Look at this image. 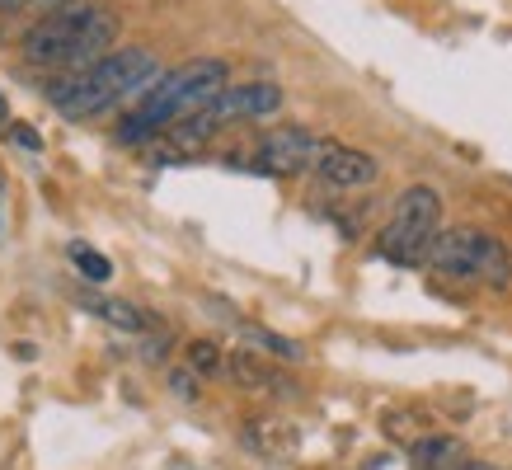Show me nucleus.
Listing matches in <instances>:
<instances>
[{
  "label": "nucleus",
  "mask_w": 512,
  "mask_h": 470,
  "mask_svg": "<svg viewBox=\"0 0 512 470\" xmlns=\"http://www.w3.org/2000/svg\"><path fill=\"white\" fill-rule=\"evenodd\" d=\"M160 76H165V71H160L151 47H113L104 62H94L90 71H76V76H57L43 94L62 109V118L85 123V118L109 113L113 104L141 99Z\"/></svg>",
  "instance_id": "obj_1"
},
{
  "label": "nucleus",
  "mask_w": 512,
  "mask_h": 470,
  "mask_svg": "<svg viewBox=\"0 0 512 470\" xmlns=\"http://www.w3.org/2000/svg\"><path fill=\"white\" fill-rule=\"evenodd\" d=\"M118 43V19L99 5H62L52 10L24 33V62L47 66V71H62V76H76V71H90L94 62H104Z\"/></svg>",
  "instance_id": "obj_2"
},
{
  "label": "nucleus",
  "mask_w": 512,
  "mask_h": 470,
  "mask_svg": "<svg viewBox=\"0 0 512 470\" xmlns=\"http://www.w3.org/2000/svg\"><path fill=\"white\" fill-rule=\"evenodd\" d=\"M437 235H442V193L433 184H409L376 235V254L395 268H423Z\"/></svg>",
  "instance_id": "obj_3"
},
{
  "label": "nucleus",
  "mask_w": 512,
  "mask_h": 470,
  "mask_svg": "<svg viewBox=\"0 0 512 470\" xmlns=\"http://www.w3.org/2000/svg\"><path fill=\"white\" fill-rule=\"evenodd\" d=\"M226 85H231V66L221 62V57H193V62H179L174 71H165L151 90L141 94L137 113L146 118V123H156L160 132H165L179 113L207 109Z\"/></svg>",
  "instance_id": "obj_4"
},
{
  "label": "nucleus",
  "mask_w": 512,
  "mask_h": 470,
  "mask_svg": "<svg viewBox=\"0 0 512 470\" xmlns=\"http://www.w3.org/2000/svg\"><path fill=\"white\" fill-rule=\"evenodd\" d=\"M428 268H437L442 278L456 282H480V287H494L503 292L512 282V250L489 231H475V226H456V231L437 235L433 254H428Z\"/></svg>",
  "instance_id": "obj_5"
},
{
  "label": "nucleus",
  "mask_w": 512,
  "mask_h": 470,
  "mask_svg": "<svg viewBox=\"0 0 512 470\" xmlns=\"http://www.w3.org/2000/svg\"><path fill=\"white\" fill-rule=\"evenodd\" d=\"M325 137H315L311 127H296V123H282V127H268L259 137V170L264 174H278V179H292V174H306L320 165L325 156Z\"/></svg>",
  "instance_id": "obj_6"
},
{
  "label": "nucleus",
  "mask_w": 512,
  "mask_h": 470,
  "mask_svg": "<svg viewBox=\"0 0 512 470\" xmlns=\"http://www.w3.org/2000/svg\"><path fill=\"white\" fill-rule=\"evenodd\" d=\"M221 127L226 123H249V118H273L282 109V90L273 80H245V85H226V90L207 104Z\"/></svg>",
  "instance_id": "obj_7"
},
{
  "label": "nucleus",
  "mask_w": 512,
  "mask_h": 470,
  "mask_svg": "<svg viewBox=\"0 0 512 470\" xmlns=\"http://www.w3.org/2000/svg\"><path fill=\"white\" fill-rule=\"evenodd\" d=\"M315 174L325 179L329 188H372L381 179V160L372 151H357V146H343V141H329Z\"/></svg>",
  "instance_id": "obj_8"
},
{
  "label": "nucleus",
  "mask_w": 512,
  "mask_h": 470,
  "mask_svg": "<svg viewBox=\"0 0 512 470\" xmlns=\"http://www.w3.org/2000/svg\"><path fill=\"white\" fill-rule=\"evenodd\" d=\"M240 442H245V452H254L259 461H292L296 456V428L287 419H278V414H254V419H245V428H240Z\"/></svg>",
  "instance_id": "obj_9"
},
{
  "label": "nucleus",
  "mask_w": 512,
  "mask_h": 470,
  "mask_svg": "<svg viewBox=\"0 0 512 470\" xmlns=\"http://www.w3.org/2000/svg\"><path fill=\"white\" fill-rule=\"evenodd\" d=\"M226 372H231V381H235V386H245V391L296 395L292 376H282L278 367H273V358L254 353V348H231V353H226Z\"/></svg>",
  "instance_id": "obj_10"
},
{
  "label": "nucleus",
  "mask_w": 512,
  "mask_h": 470,
  "mask_svg": "<svg viewBox=\"0 0 512 470\" xmlns=\"http://www.w3.org/2000/svg\"><path fill=\"white\" fill-rule=\"evenodd\" d=\"M470 452L461 438H451V433H428L409 447V466L414 470H466Z\"/></svg>",
  "instance_id": "obj_11"
},
{
  "label": "nucleus",
  "mask_w": 512,
  "mask_h": 470,
  "mask_svg": "<svg viewBox=\"0 0 512 470\" xmlns=\"http://www.w3.org/2000/svg\"><path fill=\"white\" fill-rule=\"evenodd\" d=\"M217 132H221V123L212 118V109H193V113H179V118L165 127V141H170L174 151H202Z\"/></svg>",
  "instance_id": "obj_12"
},
{
  "label": "nucleus",
  "mask_w": 512,
  "mask_h": 470,
  "mask_svg": "<svg viewBox=\"0 0 512 470\" xmlns=\"http://www.w3.org/2000/svg\"><path fill=\"white\" fill-rule=\"evenodd\" d=\"M240 339H245L254 353H264V358H273V362H287V367L306 362V348L296 344V339L273 334V329H264V325H240Z\"/></svg>",
  "instance_id": "obj_13"
},
{
  "label": "nucleus",
  "mask_w": 512,
  "mask_h": 470,
  "mask_svg": "<svg viewBox=\"0 0 512 470\" xmlns=\"http://www.w3.org/2000/svg\"><path fill=\"white\" fill-rule=\"evenodd\" d=\"M381 428H386L390 442H404V447H414L419 438H428L433 428H428V419L423 414H414V409H390L386 419H381Z\"/></svg>",
  "instance_id": "obj_14"
},
{
  "label": "nucleus",
  "mask_w": 512,
  "mask_h": 470,
  "mask_svg": "<svg viewBox=\"0 0 512 470\" xmlns=\"http://www.w3.org/2000/svg\"><path fill=\"white\" fill-rule=\"evenodd\" d=\"M184 367H193L198 376H217L226 372V353L212 339H193V344H184Z\"/></svg>",
  "instance_id": "obj_15"
},
{
  "label": "nucleus",
  "mask_w": 512,
  "mask_h": 470,
  "mask_svg": "<svg viewBox=\"0 0 512 470\" xmlns=\"http://www.w3.org/2000/svg\"><path fill=\"white\" fill-rule=\"evenodd\" d=\"M66 254H71V264L80 268V278H85V282H109L113 278V264L99 250H94V245H80V240H76V245H71Z\"/></svg>",
  "instance_id": "obj_16"
},
{
  "label": "nucleus",
  "mask_w": 512,
  "mask_h": 470,
  "mask_svg": "<svg viewBox=\"0 0 512 470\" xmlns=\"http://www.w3.org/2000/svg\"><path fill=\"white\" fill-rule=\"evenodd\" d=\"M94 311L104 315V320H109V325L127 329V334H141V329L151 325V320H146V315H141L137 306H132V301H99V306H94Z\"/></svg>",
  "instance_id": "obj_17"
},
{
  "label": "nucleus",
  "mask_w": 512,
  "mask_h": 470,
  "mask_svg": "<svg viewBox=\"0 0 512 470\" xmlns=\"http://www.w3.org/2000/svg\"><path fill=\"white\" fill-rule=\"evenodd\" d=\"M151 137H160V127L146 123L141 113H127L123 127H118V141H123V146H141V141H151Z\"/></svg>",
  "instance_id": "obj_18"
},
{
  "label": "nucleus",
  "mask_w": 512,
  "mask_h": 470,
  "mask_svg": "<svg viewBox=\"0 0 512 470\" xmlns=\"http://www.w3.org/2000/svg\"><path fill=\"white\" fill-rule=\"evenodd\" d=\"M198 381H202V376L193 372V367H174V372H170V391H174V400H198V395H202Z\"/></svg>",
  "instance_id": "obj_19"
},
{
  "label": "nucleus",
  "mask_w": 512,
  "mask_h": 470,
  "mask_svg": "<svg viewBox=\"0 0 512 470\" xmlns=\"http://www.w3.org/2000/svg\"><path fill=\"white\" fill-rule=\"evenodd\" d=\"M33 0H0V15H15V10H29Z\"/></svg>",
  "instance_id": "obj_20"
},
{
  "label": "nucleus",
  "mask_w": 512,
  "mask_h": 470,
  "mask_svg": "<svg viewBox=\"0 0 512 470\" xmlns=\"http://www.w3.org/2000/svg\"><path fill=\"white\" fill-rule=\"evenodd\" d=\"M38 10H62V5H71V0H33Z\"/></svg>",
  "instance_id": "obj_21"
},
{
  "label": "nucleus",
  "mask_w": 512,
  "mask_h": 470,
  "mask_svg": "<svg viewBox=\"0 0 512 470\" xmlns=\"http://www.w3.org/2000/svg\"><path fill=\"white\" fill-rule=\"evenodd\" d=\"M466 470H494L489 461H466Z\"/></svg>",
  "instance_id": "obj_22"
}]
</instances>
